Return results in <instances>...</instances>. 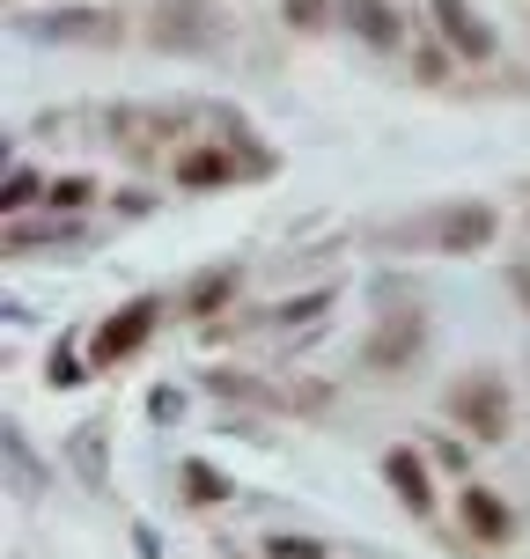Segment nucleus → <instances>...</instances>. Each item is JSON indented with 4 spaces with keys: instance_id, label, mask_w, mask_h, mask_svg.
Instances as JSON below:
<instances>
[{
    "instance_id": "obj_1",
    "label": "nucleus",
    "mask_w": 530,
    "mask_h": 559,
    "mask_svg": "<svg viewBox=\"0 0 530 559\" xmlns=\"http://www.w3.org/2000/svg\"><path fill=\"white\" fill-rule=\"evenodd\" d=\"M222 37H228V23L207 0H155L148 8V45L155 52H214Z\"/></svg>"
},
{
    "instance_id": "obj_2",
    "label": "nucleus",
    "mask_w": 530,
    "mask_h": 559,
    "mask_svg": "<svg viewBox=\"0 0 530 559\" xmlns=\"http://www.w3.org/2000/svg\"><path fill=\"white\" fill-rule=\"evenodd\" d=\"M449 419L472 427L479 442H502V435H508V383L494 376V368L457 376V383H449Z\"/></svg>"
},
{
    "instance_id": "obj_3",
    "label": "nucleus",
    "mask_w": 530,
    "mask_h": 559,
    "mask_svg": "<svg viewBox=\"0 0 530 559\" xmlns=\"http://www.w3.org/2000/svg\"><path fill=\"white\" fill-rule=\"evenodd\" d=\"M23 29L37 45H118L126 15H111V8H37V15H23Z\"/></svg>"
},
{
    "instance_id": "obj_4",
    "label": "nucleus",
    "mask_w": 530,
    "mask_h": 559,
    "mask_svg": "<svg viewBox=\"0 0 530 559\" xmlns=\"http://www.w3.org/2000/svg\"><path fill=\"white\" fill-rule=\"evenodd\" d=\"M155 317H163V302H155V295H133L126 309H111V324H96V338H89V361H96V368L133 361L140 346L155 338Z\"/></svg>"
},
{
    "instance_id": "obj_5",
    "label": "nucleus",
    "mask_w": 530,
    "mask_h": 559,
    "mask_svg": "<svg viewBox=\"0 0 530 559\" xmlns=\"http://www.w3.org/2000/svg\"><path fill=\"white\" fill-rule=\"evenodd\" d=\"M427 15H435V29H443L449 59H464V67H486V59L502 52V37H494V23L479 15L472 0H427Z\"/></svg>"
},
{
    "instance_id": "obj_6",
    "label": "nucleus",
    "mask_w": 530,
    "mask_h": 559,
    "mask_svg": "<svg viewBox=\"0 0 530 559\" xmlns=\"http://www.w3.org/2000/svg\"><path fill=\"white\" fill-rule=\"evenodd\" d=\"M420 338H427V324H420V309H391L376 332H368L362 361L376 368V376H405V368L420 361Z\"/></svg>"
},
{
    "instance_id": "obj_7",
    "label": "nucleus",
    "mask_w": 530,
    "mask_h": 559,
    "mask_svg": "<svg viewBox=\"0 0 530 559\" xmlns=\"http://www.w3.org/2000/svg\"><path fill=\"white\" fill-rule=\"evenodd\" d=\"M339 23L354 29L362 45H376V52H398L405 45V15H398L391 0H339Z\"/></svg>"
},
{
    "instance_id": "obj_8",
    "label": "nucleus",
    "mask_w": 530,
    "mask_h": 559,
    "mask_svg": "<svg viewBox=\"0 0 530 559\" xmlns=\"http://www.w3.org/2000/svg\"><path fill=\"white\" fill-rule=\"evenodd\" d=\"M236 177H251V169L236 163L228 147H185V155H177V185H185V192H222Z\"/></svg>"
},
{
    "instance_id": "obj_9",
    "label": "nucleus",
    "mask_w": 530,
    "mask_h": 559,
    "mask_svg": "<svg viewBox=\"0 0 530 559\" xmlns=\"http://www.w3.org/2000/svg\"><path fill=\"white\" fill-rule=\"evenodd\" d=\"M384 478H391V493L413 508V515H435V486H427V464H420V449L398 442L391 456H384Z\"/></svg>"
},
{
    "instance_id": "obj_10",
    "label": "nucleus",
    "mask_w": 530,
    "mask_h": 559,
    "mask_svg": "<svg viewBox=\"0 0 530 559\" xmlns=\"http://www.w3.org/2000/svg\"><path fill=\"white\" fill-rule=\"evenodd\" d=\"M486 243H494V206L464 199V206H449V214H443V251H449V258L486 251Z\"/></svg>"
},
{
    "instance_id": "obj_11",
    "label": "nucleus",
    "mask_w": 530,
    "mask_h": 559,
    "mask_svg": "<svg viewBox=\"0 0 530 559\" xmlns=\"http://www.w3.org/2000/svg\"><path fill=\"white\" fill-rule=\"evenodd\" d=\"M457 508H464V531H472L479 545H508V508L494 501V486H464Z\"/></svg>"
},
{
    "instance_id": "obj_12",
    "label": "nucleus",
    "mask_w": 530,
    "mask_h": 559,
    "mask_svg": "<svg viewBox=\"0 0 530 559\" xmlns=\"http://www.w3.org/2000/svg\"><path fill=\"white\" fill-rule=\"evenodd\" d=\"M0 449H8V478H15V493H45V464L30 456L23 419H0Z\"/></svg>"
},
{
    "instance_id": "obj_13",
    "label": "nucleus",
    "mask_w": 530,
    "mask_h": 559,
    "mask_svg": "<svg viewBox=\"0 0 530 559\" xmlns=\"http://www.w3.org/2000/svg\"><path fill=\"white\" fill-rule=\"evenodd\" d=\"M214 126H222V140L236 147V155H244V169H251V177H273V155H266V147H251V126H244V118L228 111V104L214 111Z\"/></svg>"
},
{
    "instance_id": "obj_14",
    "label": "nucleus",
    "mask_w": 530,
    "mask_h": 559,
    "mask_svg": "<svg viewBox=\"0 0 530 559\" xmlns=\"http://www.w3.org/2000/svg\"><path fill=\"white\" fill-rule=\"evenodd\" d=\"M228 295H236V265H222V273H199L192 295H185V309H192V317H214Z\"/></svg>"
},
{
    "instance_id": "obj_15",
    "label": "nucleus",
    "mask_w": 530,
    "mask_h": 559,
    "mask_svg": "<svg viewBox=\"0 0 530 559\" xmlns=\"http://www.w3.org/2000/svg\"><path fill=\"white\" fill-rule=\"evenodd\" d=\"M177 478H185V501H192V508H214V501H228V478L214 472V464H199V456H192V464H185Z\"/></svg>"
},
{
    "instance_id": "obj_16",
    "label": "nucleus",
    "mask_w": 530,
    "mask_h": 559,
    "mask_svg": "<svg viewBox=\"0 0 530 559\" xmlns=\"http://www.w3.org/2000/svg\"><path fill=\"white\" fill-rule=\"evenodd\" d=\"M67 456H74V472H82L89 486H104V472H111V456H104V435H89V427H74V442H67Z\"/></svg>"
},
{
    "instance_id": "obj_17",
    "label": "nucleus",
    "mask_w": 530,
    "mask_h": 559,
    "mask_svg": "<svg viewBox=\"0 0 530 559\" xmlns=\"http://www.w3.org/2000/svg\"><path fill=\"white\" fill-rule=\"evenodd\" d=\"M207 391H214V397H236V405H273V391H266V383L228 376V368H207Z\"/></svg>"
},
{
    "instance_id": "obj_18",
    "label": "nucleus",
    "mask_w": 530,
    "mask_h": 559,
    "mask_svg": "<svg viewBox=\"0 0 530 559\" xmlns=\"http://www.w3.org/2000/svg\"><path fill=\"white\" fill-rule=\"evenodd\" d=\"M325 309H332V287H317V295H303V302L273 309V324H280V332H303V324H317Z\"/></svg>"
},
{
    "instance_id": "obj_19",
    "label": "nucleus",
    "mask_w": 530,
    "mask_h": 559,
    "mask_svg": "<svg viewBox=\"0 0 530 559\" xmlns=\"http://www.w3.org/2000/svg\"><path fill=\"white\" fill-rule=\"evenodd\" d=\"M30 199H45V177H37V169H8V192H0V206H8V222L23 214Z\"/></svg>"
},
{
    "instance_id": "obj_20",
    "label": "nucleus",
    "mask_w": 530,
    "mask_h": 559,
    "mask_svg": "<svg viewBox=\"0 0 530 559\" xmlns=\"http://www.w3.org/2000/svg\"><path fill=\"white\" fill-rule=\"evenodd\" d=\"M82 346H74V338H59L52 346V391H82Z\"/></svg>"
},
{
    "instance_id": "obj_21",
    "label": "nucleus",
    "mask_w": 530,
    "mask_h": 559,
    "mask_svg": "<svg viewBox=\"0 0 530 559\" xmlns=\"http://www.w3.org/2000/svg\"><path fill=\"white\" fill-rule=\"evenodd\" d=\"M280 15H287V23H295V29H325V23H332V15H339V0H287Z\"/></svg>"
},
{
    "instance_id": "obj_22",
    "label": "nucleus",
    "mask_w": 530,
    "mask_h": 559,
    "mask_svg": "<svg viewBox=\"0 0 530 559\" xmlns=\"http://www.w3.org/2000/svg\"><path fill=\"white\" fill-rule=\"evenodd\" d=\"M45 199H52V206H89V199H96V177H59Z\"/></svg>"
},
{
    "instance_id": "obj_23",
    "label": "nucleus",
    "mask_w": 530,
    "mask_h": 559,
    "mask_svg": "<svg viewBox=\"0 0 530 559\" xmlns=\"http://www.w3.org/2000/svg\"><path fill=\"white\" fill-rule=\"evenodd\" d=\"M266 559H325V545H317V537H273Z\"/></svg>"
},
{
    "instance_id": "obj_24",
    "label": "nucleus",
    "mask_w": 530,
    "mask_h": 559,
    "mask_svg": "<svg viewBox=\"0 0 530 559\" xmlns=\"http://www.w3.org/2000/svg\"><path fill=\"white\" fill-rule=\"evenodd\" d=\"M177 413H185V391H148V419H163V427H169Z\"/></svg>"
},
{
    "instance_id": "obj_25",
    "label": "nucleus",
    "mask_w": 530,
    "mask_h": 559,
    "mask_svg": "<svg viewBox=\"0 0 530 559\" xmlns=\"http://www.w3.org/2000/svg\"><path fill=\"white\" fill-rule=\"evenodd\" d=\"M413 67H420V82H443V74H449V59H443V52H420Z\"/></svg>"
},
{
    "instance_id": "obj_26",
    "label": "nucleus",
    "mask_w": 530,
    "mask_h": 559,
    "mask_svg": "<svg viewBox=\"0 0 530 559\" xmlns=\"http://www.w3.org/2000/svg\"><path fill=\"white\" fill-rule=\"evenodd\" d=\"M133 552H140V559H155V552H163V537L148 531V523H133Z\"/></svg>"
},
{
    "instance_id": "obj_27",
    "label": "nucleus",
    "mask_w": 530,
    "mask_h": 559,
    "mask_svg": "<svg viewBox=\"0 0 530 559\" xmlns=\"http://www.w3.org/2000/svg\"><path fill=\"white\" fill-rule=\"evenodd\" d=\"M508 287H516V295L530 302V258H516V265H508Z\"/></svg>"
}]
</instances>
